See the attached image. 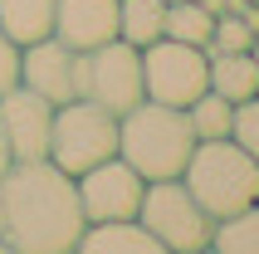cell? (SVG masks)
Here are the masks:
<instances>
[{
	"mask_svg": "<svg viewBox=\"0 0 259 254\" xmlns=\"http://www.w3.org/2000/svg\"><path fill=\"white\" fill-rule=\"evenodd\" d=\"M249 54H254V64H259V34H254V44H249Z\"/></svg>",
	"mask_w": 259,
	"mask_h": 254,
	"instance_id": "22",
	"label": "cell"
},
{
	"mask_svg": "<svg viewBox=\"0 0 259 254\" xmlns=\"http://www.w3.org/2000/svg\"><path fill=\"white\" fill-rule=\"evenodd\" d=\"M161 25H166V0H117V39H127L132 49L161 39Z\"/></svg>",
	"mask_w": 259,
	"mask_h": 254,
	"instance_id": "15",
	"label": "cell"
},
{
	"mask_svg": "<svg viewBox=\"0 0 259 254\" xmlns=\"http://www.w3.org/2000/svg\"><path fill=\"white\" fill-rule=\"evenodd\" d=\"M83 225L78 186L49 156L0 171V240L10 254H73Z\"/></svg>",
	"mask_w": 259,
	"mask_h": 254,
	"instance_id": "1",
	"label": "cell"
},
{
	"mask_svg": "<svg viewBox=\"0 0 259 254\" xmlns=\"http://www.w3.org/2000/svg\"><path fill=\"white\" fill-rule=\"evenodd\" d=\"M20 83L34 88L39 98H49L54 108L78 98V49H69L54 34L25 44V54H20Z\"/></svg>",
	"mask_w": 259,
	"mask_h": 254,
	"instance_id": "10",
	"label": "cell"
},
{
	"mask_svg": "<svg viewBox=\"0 0 259 254\" xmlns=\"http://www.w3.org/2000/svg\"><path fill=\"white\" fill-rule=\"evenodd\" d=\"M73 254H161V244H157V235L132 215V220H98V225H83Z\"/></svg>",
	"mask_w": 259,
	"mask_h": 254,
	"instance_id": "12",
	"label": "cell"
},
{
	"mask_svg": "<svg viewBox=\"0 0 259 254\" xmlns=\"http://www.w3.org/2000/svg\"><path fill=\"white\" fill-rule=\"evenodd\" d=\"M54 39L69 49L117 39V0H54Z\"/></svg>",
	"mask_w": 259,
	"mask_h": 254,
	"instance_id": "11",
	"label": "cell"
},
{
	"mask_svg": "<svg viewBox=\"0 0 259 254\" xmlns=\"http://www.w3.org/2000/svg\"><path fill=\"white\" fill-rule=\"evenodd\" d=\"M78 98L117 117L132 103H142V49H132L127 39H103L93 49H78Z\"/></svg>",
	"mask_w": 259,
	"mask_h": 254,
	"instance_id": "7",
	"label": "cell"
},
{
	"mask_svg": "<svg viewBox=\"0 0 259 254\" xmlns=\"http://www.w3.org/2000/svg\"><path fill=\"white\" fill-rule=\"evenodd\" d=\"M205 88H210V54L201 44H181L161 34L142 49V98L191 108Z\"/></svg>",
	"mask_w": 259,
	"mask_h": 254,
	"instance_id": "6",
	"label": "cell"
},
{
	"mask_svg": "<svg viewBox=\"0 0 259 254\" xmlns=\"http://www.w3.org/2000/svg\"><path fill=\"white\" fill-rule=\"evenodd\" d=\"M230 137L245 147L249 156L259 161V98L249 103H235V127H230Z\"/></svg>",
	"mask_w": 259,
	"mask_h": 254,
	"instance_id": "19",
	"label": "cell"
},
{
	"mask_svg": "<svg viewBox=\"0 0 259 254\" xmlns=\"http://www.w3.org/2000/svg\"><path fill=\"white\" fill-rule=\"evenodd\" d=\"M108 156H117V113H108L88 98L59 103L54 127H49V161L69 176H78Z\"/></svg>",
	"mask_w": 259,
	"mask_h": 254,
	"instance_id": "5",
	"label": "cell"
},
{
	"mask_svg": "<svg viewBox=\"0 0 259 254\" xmlns=\"http://www.w3.org/2000/svg\"><path fill=\"white\" fill-rule=\"evenodd\" d=\"M186 122H191V132H196V142L230 137V127H235V103H230V98H220L215 88H205L201 98L186 108Z\"/></svg>",
	"mask_w": 259,
	"mask_h": 254,
	"instance_id": "18",
	"label": "cell"
},
{
	"mask_svg": "<svg viewBox=\"0 0 259 254\" xmlns=\"http://www.w3.org/2000/svg\"><path fill=\"white\" fill-rule=\"evenodd\" d=\"M20 44L0 29V93H10V88H20Z\"/></svg>",
	"mask_w": 259,
	"mask_h": 254,
	"instance_id": "20",
	"label": "cell"
},
{
	"mask_svg": "<svg viewBox=\"0 0 259 254\" xmlns=\"http://www.w3.org/2000/svg\"><path fill=\"white\" fill-rule=\"evenodd\" d=\"M73 186H78V205H83L88 225H98V220H132L137 205H142V191H147V181L122 156H108L98 166L78 171Z\"/></svg>",
	"mask_w": 259,
	"mask_h": 254,
	"instance_id": "8",
	"label": "cell"
},
{
	"mask_svg": "<svg viewBox=\"0 0 259 254\" xmlns=\"http://www.w3.org/2000/svg\"><path fill=\"white\" fill-rule=\"evenodd\" d=\"M181 181H186V191L205 205L210 220H225V215H235V210H245V205L259 200V161L235 137L196 142Z\"/></svg>",
	"mask_w": 259,
	"mask_h": 254,
	"instance_id": "3",
	"label": "cell"
},
{
	"mask_svg": "<svg viewBox=\"0 0 259 254\" xmlns=\"http://www.w3.org/2000/svg\"><path fill=\"white\" fill-rule=\"evenodd\" d=\"M137 220L157 235L161 254H210V240H215V220L186 191L181 176H171V181H147Z\"/></svg>",
	"mask_w": 259,
	"mask_h": 254,
	"instance_id": "4",
	"label": "cell"
},
{
	"mask_svg": "<svg viewBox=\"0 0 259 254\" xmlns=\"http://www.w3.org/2000/svg\"><path fill=\"white\" fill-rule=\"evenodd\" d=\"M10 166V147H5V137H0V171Z\"/></svg>",
	"mask_w": 259,
	"mask_h": 254,
	"instance_id": "21",
	"label": "cell"
},
{
	"mask_svg": "<svg viewBox=\"0 0 259 254\" xmlns=\"http://www.w3.org/2000/svg\"><path fill=\"white\" fill-rule=\"evenodd\" d=\"M210 29H215V15L205 10L201 0H166V25L161 34L166 39H181V44H210Z\"/></svg>",
	"mask_w": 259,
	"mask_h": 254,
	"instance_id": "16",
	"label": "cell"
},
{
	"mask_svg": "<svg viewBox=\"0 0 259 254\" xmlns=\"http://www.w3.org/2000/svg\"><path fill=\"white\" fill-rule=\"evenodd\" d=\"M191 152H196V132L186 122V108L142 98L117 117V156L142 181H171V176H181Z\"/></svg>",
	"mask_w": 259,
	"mask_h": 254,
	"instance_id": "2",
	"label": "cell"
},
{
	"mask_svg": "<svg viewBox=\"0 0 259 254\" xmlns=\"http://www.w3.org/2000/svg\"><path fill=\"white\" fill-rule=\"evenodd\" d=\"M210 88L230 103H249L259 93V64L249 49H235V54H210Z\"/></svg>",
	"mask_w": 259,
	"mask_h": 254,
	"instance_id": "13",
	"label": "cell"
},
{
	"mask_svg": "<svg viewBox=\"0 0 259 254\" xmlns=\"http://www.w3.org/2000/svg\"><path fill=\"white\" fill-rule=\"evenodd\" d=\"M0 254H10V249H5V240H0Z\"/></svg>",
	"mask_w": 259,
	"mask_h": 254,
	"instance_id": "23",
	"label": "cell"
},
{
	"mask_svg": "<svg viewBox=\"0 0 259 254\" xmlns=\"http://www.w3.org/2000/svg\"><path fill=\"white\" fill-rule=\"evenodd\" d=\"M0 29L20 49L54 34V0H0Z\"/></svg>",
	"mask_w": 259,
	"mask_h": 254,
	"instance_id": "14",
	"label": "cell"
},
{
	"mask_svg": "<svg viewBox=\"0 0 259 254\" xmlns=\"http://www.w3.org/2000/svg\"><path fill=\"white\" fill-rule=\"evenodd\" d=\"M210 254H259V200L225 215V220H215Z\"/></svg>",
	"mask_w": 259,
	"mask_h": 254,
	"instance_id": "17",
	"label": "cell"
},
{
	"mask_svg": "<svg viewBox=\"0 0 259 254\" xmlns=\"http://www.w3.org/2000/svg\"><path fill=\"white\" fill-rule=\"evenodd\" d=\"M49 127H54V103L49 98H39L25 83L0 93V137L10 147V161L49 156Z\"/></svg>",
	"mask_w": 259,
	"mask_h": 254,
	"instance_id": "9",
	"label": "cell"
}]
</instances>
